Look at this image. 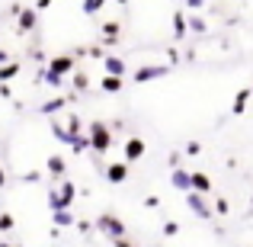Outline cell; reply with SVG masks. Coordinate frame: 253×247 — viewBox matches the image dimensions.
Instances as JSON below:
<instances>
[{
    "label": "cell",
    "instance_id": "1",
    "mask_svg": "<svg viewBox=\"0 0 253 247\" xmlns=\"http://www.w3.org/2000/svg\"><path fill=\"white\" fill-rule=\"evenodd\" d=\"M74 196H77V186L71 183V180H61L58 186H51V193H48V205H51V212L71 209V205H74Z\"/></svg>",
    "mask_w": 253,
    "mask_h": 247
},
{
    "label": "cell",
    "instance_id": "2",
    "mask_svg": "<svg viewBox=\"0 0 253 247\" xmlns=\"http://www.w3.org/2000/svg\"><path fill=\"white\" fill-rule=\"evenodd\" d=\"M96 231H103L109 241H119V238H128V228H125V222L119 215H112V212H103V215L96 218Z\"/></svg>",
    "mask_w": 253,
    "mask_h": 247
},
{
    "label": "cell",
    "instance_id": "3",
    "mask_svg": "<svg viewBox=\"0 0 253 247\" xmlns=\"http://www.w3.org/2000/svg\"><path fill=\"white\" fill-rule=\"evenodd\" d=\"M86 138H90V148L96 154H106L109 145H112V132L106 129V122H90L86 125Z\"/></svg>",
    "mask_w": 253,
    "mask_h": 247
},
{
    "label": "cell",
    "instance_id": "4",
    "mask_svg": "<svg viewBox=\"0 0 253 247\" xmlns=\"http://www.w3.org/2000/svg\"><path fill=\"white\" fill-rule=\"evenodd\" d=\"M170 74V64H141V68L131 74L135 84H151V81H161V77Z\"/></svg>",
    "mask_w": 253,
    "mask_h": 247
},
{
    "label": "cell",
    "instance_id": "5",
    "mask_svg": "<svg viewBox=\"0 0 253 247\" xmlns=\"http://www.w3.org/2000/svg\"><path fill=\"white\" fill-rule=\"evenodd\" d=\"M186 202H189V209L196 212L199 218L215 215V205H209V196H202V193H186Z\"/></svg>",
    "mask_w": 253,
    "mask_h": 247
},
{
    "label": "cell",
    "instance_id": "6",
    "mask_svg": "<svg viewBox=\"0 0 253 247\" xmlns=\"http://www.w3.org/2000/svg\"><path fill=\"white\" fill-rule=\"evenodd\" d=\"M48 74H55V77L74 74V55H55L48 61Z\"/></svg>",
    "mask_w": 253,
    "mask_h": 247
},
{
    "label": "cell",
    "instance_id": "7",
    "mask_svg": "<svg viewBox=\"0 0 253 247\" xmlns=\"http://www.w3.org/2000/svg\"><path fill=\"white\" fill-rule=\"evenodd\" d=\"M19 32H32L39 26V10L36 6H23V10H19Z\"/></svg>",
    "mask_w": 253,
    "mask_h": 247
},
{
    "label": "cell",
    "instance_id": "8",
    "mask_svg": "<svg viewBox=\"0 0 253 247\" xmlns=\"http://www.w3.org/2000/svg\"><path fill=\"white\" fill-rule=\"evenodd\" d=\"M106 180H109V183H125V180H128V164L125 161L106 164Z\"/></svg>",
    "mask_w": 253,
    "mask_h": 247
},
{
    "label": "cell",
    "instance_id": "9",
    "mask_svg": "<svg viewBox=\"0 0 253 247\" xmlns=\"http://www.w3.org/2000/svg\"><path fill=\"white\" fill-rule=\"evenodd\" d=\"M103 71L109 77H125V71H128V68H125V61L119 55H106L103 58Z\"/></svg>",
    "mask_w": 253,
    "mask_h": 247
},
{
    "label": "cell",
    "instance_id": "10",
    "mask_svg": "<svg viewBox=\"0 0 253 247\" xmlns=\"http://www.w3.org/2000/svg\"><path fill=\"white\" fill-rule=\"evenodd\" d=\"M170 183H173V190H179V193H192V173L179 167V170H173Z\"/></svg>",
    "mask_w": 253,
    "mask_h": 247
},
{
    "label": "cell",
    "instance_id": "11",
    "mask_svg": "<svg viewBox=\"0 0 253 247\" xmlns=\"http://www.w3.org/2000/svg\"><path fill=\"white\" fill-rule=\"evenodd\" d=\"M125 157H128V161L144 157V142L141 138H128V142H125Z\"/></svg>",
    "mask_w": 253,
    "mask_h": 247
},
{
    "label": "cell",
    "instance_id": "12",
    "mask_svg": "<svg viewBox=\"0 0 253 247\" xmlns=\"http://www.w3.org/2000/svg\"><path fill=\"white\" fill-rule=\"evenodd\" d=\"M119 32H122V23H116V19H112V23H103V42L106 45H116L119 42Z\"/></svg>",
    "mask_w": 253,
    "mask_h": 247
},
{
    "label": "cell",
    "instance_id": "13",
    "mask_svg": "<svg viewBox=\"0 0 253 247\" xmlns=\"http://www.w3.org/2000/svg\"><path fill=\"white\" fill-rule=\"evenodd\" d=\"M186 32H189V19L183 16V10L173 13V39H183Z\"/></svg>",
    "mask_w": 253,
    "mask_h": 247
},
{
    "label": "cell",
    "instance_id": "14",
    "mask_svg": "<svg viewBox=\"0 0 253 247\" xmlns=\"http://www.w3.org/2000/svg\"><path fill=\"white\" fill-rule=\"evenodd\" d=\"M192 193H202V196H209V193H211L209 173H192Z\"/></svg>",
    "mask_w": 253,
    "mask_h": 247
},
{
    "label": "cell",
    "instance_id": "15",
    "mask_svg": "<svg viewBox=\"0 0 253 247\" xmlns=\"http://www.w3.org/2000/svg\"><path fill=\"white\" fill-rule=\"evenodd\" d=\"M64 129H68V135L71 138H74V142H77V138H81L84 135V125H81V116H77V112H71V116H68V125H64Z\"/></svg>",
    "mask_w": 253,
    "mask_h": 247
},
{
    "label": "cell",
    "instance_id": "16",
    "mask_svg": "<svg viewBox=\"0 0 253 247\" xmlns=\"http://www.w3.org/2000/svg\"><path fill=\"white\" fill-rule=\"evenodd\" d=\"M64 170H68V161H64L61 154H51L48 157V173L51 177H64Z\"/></svg>",
    "mask_w": 253,
    "mask_h": 247
},
{
    "label": "cell",
    "instance_id": "17",
    "mask_svg": "<svg viewBox=\"0 0 253 247\" xmlns=\"http://www.w3.org/2000/svg\"><path fill=\"white\" fill-rule=\"evenodd\" d=\"M99 87H103V93H119L125 87V77H109L106 74L103 81H99Z\"/></svg>",
    "mask_w": 253,
    "mask_h": 247
},
{
    "label": "cell",
    "instance_id": "18",
    "mask_svg": "<svg viewBox=\"0 0 253 247\" xmlns=\"http://www.w3.org/2000/svg\"><path fill=\"white\" fill-rule=\"evenodd\" d=\"M51 222H55V228H68V225H77V222H74V215H71V209L51 212Z\"/></svg>",
    "mask_w": 253,
    "mask_h": 247
},
{
    "label": "cell",
    "instance_id": "19",
    "mask_svg": "<svg viewBox=\"0 0 253 247\" xmlns=\"http://www.w3.org/2000/svg\"><path fill=\"white\" fill-rule=\"evenodd\" d=\"M250 93H253V90H247V87H244V90H237V97H234V106H231V109H234V116H241V112L247 109V99H250Z\"/></svg>",
    "mask_w": 253,
    "mask_h": 247
},
{
    "label": "cell",
    "instance_id": "20",
    "mask_svg": "<svg viewBox=\"0 0 253 247\" xmlns=\"http://www.w3.org/2000/svg\"><path fill=\"white\" fill-rule=\"evenodd\" d=\"M64 103H68L64 97H55V99H48V103H42V116H55V112H61Z\"/></svg>",
    "mask_w": 253,
    "mask_h": 247
},
{
    "label": "cell",
    "instance_id": "21",
    "mask_svg": "<svg viewBox=\"0 0 253 247\" xmlns=\"http://www.w3.org/2000/svg\"><path fill=\"white\" fill-rule=\"evenodd\" d=\"M16 74H19V61H10V64H3V68H0V84L13 81Z\"/></svg>",
    "mask_w": 253,
    "mask_h": 247
},
{
    "label": "cell",
    "instance_id": "22",
    "mask_svg": "<svg viewBox=\"0 0 253 247\" xmlns=\"http://www.w3.org/2000/svg\"><path fill=\"white\" fill-rule=\"evenodd\" d=\"M51 135H55L58 142H64V145H74V138L68 135V129H64L61 122H51Z\"/></svg>",
    "mask_w": 253,
    "mask_h": 247
},
{
    "label": "cell",
    "instance_id": "23",
    "mask_svg": "<svg viewBox=\"0 0 253 247\" xmlns=\"http://www.w3.org/2000/svg\"><path fill=\"white\" fill-rule=\"evenodd\" d=\"M103 6H106V0H84V3H81V10L86 13V16H93V13H99Z\"/></svg>",
    "mask_w": 253,
    "mask_h": 247
},
{
    "label": "cell",
    "instance_id": "24",
    "mask_svg": "<svg viewBox=\"0 0 253 247\" xmlns=\"http://www.w3.org/2000/svg\"><path fill=\"white\" fill-rule=\"evenodd\" d=\"M13 225H16V218L10 212H0V231H13Z\"/></svg>",
    "mask_w": 253,
    "mask_h": 247
},
{
    "label": "cell",
    "instance_id": "25",
    "mask_svg": "<svg viewBox=\"0 0 253 247\" xmlns=\"http://www.w3.org/2000/svg\"><path fill=\"white\" fill-rule=\"evenodd\" d=\"M71 84H74L77 93H84L86 87H90V77H86V74H74V81H71Z\"/></svg>",
    "mask_w": 253,
    "mask_h": 247
},
{
    "label": "cell",
    "instance_id": "26",
    "mask_svg": "<svg viewBox=\"0 0 253 247\" xmlns=\"http://www.w3.org/2000/svg\"><path fill=\"white\" fill-rule=\"evenodd\" d=\"M189 29H192V32H205V29H209V23H205L202 16H192V19H189Z\"/></svg>",
    "mask_w": 253,
    "mask_h": 247
},
{
    "label": "cell",
    "instance_id": "27",
    "mask_svg": "<svg viewBox=\"0 0 253 247\" xmlns=\"http://www.w3.org/2000/svg\"><path fill=\"white\" fill-rule=\"evenodd\" d=\"M71 148H74V151H93V148H90V138H86V135H81L74 145H71Z\"/></svg>",
    "mask_w": 253,
    "mask_h": 247
},
{
    "label": "cell",
    "instance_id": "28",
    "mask_svg": "<svg viewBox=\"0 0 253 247\" xmlns=\"http://www.w3.org/2000/svg\"><path fill=\"white\" fill-rule=\"evenodd\" d=\"M215 212H218V215H228V212H231L228 199H215Z\"/></svg>",
    "mask_w": 253,
    "mask_h": 247
},
{
    "label": "cell",
    "instance_id": "29",
    "mask_svg": "<svg viewBox=\"0 0 253 247\" xmlns=\"http://www.w3.org/2000/svg\"><path fill=\"white\" fill-rule=\"evenodd\" d=\"M164 235H167V238H176L179 235V225L176 222H167V225H164Z\"/></svg>",
    "mask_w": 253,
    "mask_h": 247
},
{
    "label": "cell",
    "instance_id": "30",
    "mask_svg": "<svg viewBox=\"0 0 253 247\" xmlns=\"http://www.w3.org/2000/svg\"><path fill=\"white\" fill-rule=\"evenodd\" d=\"M199 151H202V145H199V142H189V145H186V154H189V157H199Z\"/></svg>",
    "mask_w": 253,
    "mask_h": 247
},
{
    "label": "cell",
    "instance_id": "31",
    "mask_svg": "<svg viewBox=\"0 0 253 247\" xmlns=\"http://www.w3.org/2000/svg\"><path fill=\"white\" fill-rule=\"evenodd\" d=\"M23 180H26V183H39V180H42V173H39V170H29V173H23Z\"/></svg>",
    "mask_w": 253,
    "mask_h": 247
},
{
    "label": "cell",
    "instance_id": "32",
    "mask_svg": "<svg viewBox=\"0 0 253 247\" xmlns=\"http://www.w3.org/2000/svg\"><path fill=\"white\" fill-rule=\"evenodd\" d=\"M167 161H170V167H173V170H179V161H183V157H179V151H173V154L167 157Z\"/></svg>",
    "mask_w": 253,
    "mask_h": 247
},
{
    "label": "cell",
    "instance_id": "33",
    "mask_svg": "<svg viewBox=\"0 0 253 247\" xmlns=\"http://www.w3.org/2000/svg\"><path fill=\"white\" fill-rule=\"evenodd\" d=\"M157 205H161V199H157V196H148V199H144V209H157Z\"/></svg>",
    "mask_w": 253,
    "mask_h": 247
},
{
    "label": "cell",
    "instance_id": "34",
    "mask_svg": "<svg viewBox=\"0 0 253 247\" xmlns=\"http://www.w3.org/2000/svg\"><path fill=\"white\" fill-rule=\"evenodd\" d=\"M77 228H81V231H93L96 225H93V222H77Z\"/></svg>",
    "mask_w": 253,
    "mask_h": 247
},
{
    "label": "cell",
    "instance_id": "35",
    "mask_svg": "<svg viewBox=\"0 0 253 247\" xmlns=\"http://www.w3.org/2000/svg\"><path fill=\"white\" fill-rule=\"evenodd\" d=\"M3 64H10V51H3V49H0V68H3Z\"/></svg>",
    "mask_w": 253,
    "mask_h": 247
},
{
    "label": "cell",
    "instance_id": "36",
    "mask_svg": "<svg viewBox=\"0 0 253 247\" xmlns=\"http://www.w3.org/2000/svg\"><path fill=\"white\" fill-rule=\"evenodd\" d=\"M112 244H116V247H135V244L128 241V238H119V241H112Z\"/></svg>",
    "mask_w": 253,
    "mask_h": 247
},
{
    "label": "cell",
    "instance_id": "37",
    "mask_svg": "<svg viewBox=\"0 0 253 247\" xmlns=\"http://www.w3.org/2000/svg\"><path fill=\"white\" fill-rule=\"evenodd\" d=\"M202 3H205V0H186V6H192V10H199Z\"/></svg>",
    "mask_w": 253,
    "mask_h": 247
},
{
    "label": "cell",
    "instance_id": "38",
    "mask_svg": "<svg viewBox=\"0 0 253 247\" xmlns=\"http://www.w3.org/2000/svg\"><path fill=\"white\" fill-rule=\"evenodd\" d=\"M45 6H51V0H36V10H45Z\"/></svg>",
    "mask_w": 253,
    "mask_h": 247
},
{
    "label": "cell",
    "instance_id": "39",
    "mask_svg": "<svg viewBox=\"0 0 253 247\" xmlns=\"http://www.w3.org/2000/svg\"><path fill=\"white\" fill-rule=\"evenodd\" d=\"M3 183H6V173H3V167H0V190H3Z\"/></svg>",
    "mask_w": 253,
    "mask_h": 247
},
{
    "label": "cell",
    "instance_id": "40",
    "mask_svg": "<svg viewBox=\"0 0 253 247\" xmlns=\"http://www.w3.org/2000/svg\"><path fill=\"white\" fill-rule=\"evenodd\" d=\"M0 247H19V244H6V241H0Z\"/></svg>",
    "mask_w": 253,
    "mask_h": 247
},
{
    "label": "cell",
    "instance_id": "41",
    "mask_svg": "<svg viewBox=\"0 0 253 247\" xmlns=\"http://www.w3.org/2000/svg\"><path fill=\"white\" fill-rule=\"evenodd\" d=\"M116 3H119V6H128V0H116Z\"/></svg>",
    "mask_w": 253,
    "mask_h": 247
},
{
    "label": "cell",
    "instance_id": "42",
    "mask_svg": "<svg viewBox=\"0 0 253 247\" xmlns=\"http://www.w3.org/2000/svg\"><path fill=\"white\" fill-rule=\"evenodd\" d=\"M250 205H253V199H250Z\"/></svg>",
    "mask_w": 253,
    "mask_h": 247
}]
</instances>
